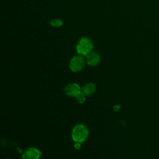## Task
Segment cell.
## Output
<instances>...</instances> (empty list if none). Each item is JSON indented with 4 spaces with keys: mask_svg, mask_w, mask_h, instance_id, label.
Segmentation results:
<instances>
[{
    "mask_svg": "<svg viewBox=\"0 0 159 159\" xmlns=\"http://www.w3.org/2000/svg\"><path fill=\"white\" fill-rule=\"evenodd\" d=\"M50 24L54 27H58L62 25L63 21L60 19H53L50 22Z\"/></svg>",
    "mask_w": 159,
    "mask_h": 159,
    "instance_id": "ba28073f",
    "label": "cell"
},
{
    "mask_svg": "<svg viewBox=\"0 0 159 159\" xmlns=\"http://www.w3.org/2000/svg\"><path fill=\"white\" fill-rule=\"evenodd\" d=\"M75 98H76L77 101L80 104H83V102H84V101L86 100V95L81 91L80 93H79L75 96Z\"/></svg>",
    "mask_w": 159,
    "mask_h": 159,
    "instance_id": "9c48e42d",
    "label": "cell"
},
{
    "mask_svg": "<svg viewBox=\"0 0 159 159\" xmlns=\"http://www.w3.org/2000/svg\"><path fill=\"white\" fill-rule=\"evenodd\" d=\"M96 91V86L94 84L89 83L83 86L81 88V92H83L86 96H90L94 93Z\"/></svg>",
    "mask_w": 159,
    "mask_h": 159,
    "instance_id": "52a82bcc",
    "label": "cell"
},
{
    "mask_svg": "<svg viewBox=\"0 0 159 159\" xmlns=\"http://www.w3.org/2000/svg\"><path fill=\"white\" fill-rule=\"evenodd\" d=\"M41 152L36 148L30 147L25 150L22 155L23 159H39L41 156Z\"/></svg>",
    "mask_w": 159,
    "mask_h": 159,
    "instance_id": "277c9868",
    "label": "cell"
},
{
    "mask_svg": "<svg viewBox=\"0 0 159 159\" xmlns=\"http://www.w3.org/2000/svg\"><path fill=\"white\" fill-rule=\"evenodd\" d=\"M88 136V130L86 127L83 124H78L72 130L71 137L75 142L82 143L84 142Z\"/></svg>",
    "mask_w": 159,
    "mask_h": 159,
    "instance_id": "6da1fadb",
    "label": "cell"
},
{
    "mask_svg": "<svg viewBox=\"0 0 159 159\" xmlns=\"http://www.w3.org/2000/svg\"><path fill=\"white\" fill-rule=\"evenodd\" d=\"M93 45L91 40L88 37L81 38L76 45L77 52L81 55H88L91 52Z\"/></svg>",
    "mask_w": 159,
    "mask_h": 159,
    "instance_id": "7a4b0ae2",
    "label": "cell"
},
{
    "mask_svg": "<svg viewBox=\"0 0 159 159\" xmlns=\"http://www.w3.org/2000/svg\"><path fill=\"white\" fill-rule=\"evenodd\" d=\"M74 147L76 150L80 149L81 148V143H80V142H75V143L74 145Z\"/></svg>",
    "mask_w": 159,
    "mask_h": 159,
    "instance_id": "30bf717a",
    "label": "cell"
},
{
    "mask_svg": "<svg viewBox=\"0 0 159 159\" xmlns=\"http://www.w3.org/2000/svg\"><path fill=\"white\" fill-rule=\"evenodd\" d=\"M100 62V57L96 52H91L87 55V63L89 65L96 66Z\"/></svg>",
    "mask_w": 159,
    "mask_h": 159,
    "instance_id": "8992f818",
    "label": "cell"
},
{
    "mask_svg": "<svg viewBox=\"0 0 159 159\" xmlns=\"http://www.w3.org/2000/svg\"><path fill=\"white\" fill-rule=\"evenodd\" d=\"M84 66V60L81 56L73 57L70 62V68L73 72L80 71Z\"/></svg>",
    "mask_w": 159,
    "mask_h": 159,
    "instance_id": "3957f363",
    "label": "cell"
},
{
    "mask_svg": "<svg viewBox=\"0 0 159 159\" xmlns=\"http://www.w3.org/2000/svg\"><path fill=\"white\" fill-rule=\"evenodd\" d=\"M81 91L80 86L76 83L68 84L65 88V93L71 97H75Z\"/></svg>",
    "mask_w": 159,
    "mask_h": 159,
    "instance_id": "5b68a950",
    "label": "cell"
}]
</instances>
